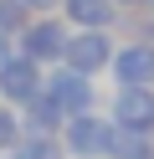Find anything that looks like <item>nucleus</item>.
<instances>
[{"instance_id": "15", "label": "nucleus", "mask_w": 154, "mask_h": 159, "mask_svg": "<svg viewBox=\"0 0 154 159\" xmlns=\"http://www.w3.org/2000/svg\"><path fill=\"white\" fill-rule=\"evenodd\" d=\"M118 5V16H139V11H149V0H113Z\"/></svg>"}, {"instance_id": "9", "label": "nucleus", "mask_w": 154, "mask_h": 159, "mask_svg": "<svg viewBox=\"0 0 154 159\" xmlns=\"http://www.w3.org/2000/svg\"><path fill=\"white\" fill-rule=\"evenodd\" d=\"M16 113H21V128H26V134H62V123H67V113H62L46 93H36L31 103H21Z\"/></svg>"}, {"instance_id": "3", "label": "nucleus", "mask_w": 154, "mask_h": 159, "mask_svg": "<svg viewBox=\"0 0 154 159\" xmlns=\"http://www.w3.org/2000/svg\"><path fill=\"white\" fill-rule=\"evenodd\" d=\"M41 93L51 98V103L62 108L67 118H77V113H92L98 108V87H92V77H82V72H72V67H46V77H41Z\"/></svg>"}, {"instance_id": "2", "label": "nucleus", "mask_w": 154, "mask_h": 159, "mask_svg": "<svg viewBox=\"0 0 154 159\" xmlns=\"http://www.w3.org/2000/svg\"><path fill=\"white\" fill-rule=\"evenodd\" d=\"M67 36H72V26L62 21L57 11H51V16H31L26 31L16 36V52L31 57L36 67H57V62H62V46H67Z\"/></svg>"}, {"instance_id": "1", "label": "nucleus", "mask_w": 154, "mask_h": 159, "mask_svg": "<svg viewBox=\"0 0 154 159\" xmlns=\"http://www.w3.org/2000/svg\"><path fill=\"white\" fill-rule=\"evenodd\" d=\"M62 149H67L72 159H113V139H118V123H113L108 113H77L62 123Z\"/></svg>"}, {"instance_id": "12", "label": "nucleus", "mask_w": 154, "mask_h": 159, "mask_svg": "<svg viewBox=\"0 0 154 159\" xmlns=\"http://www.w3.org/2000/svg\"><path fill=\"white\" fill-rule=\"evenodd\" d=\"M26 21H31V11L26 5H16V0H0V36H10V46H16V36L26 31Z\"/></svg>"}, {"instance_id": "10", "label": "nucleus", "mask_w": 154, "mask_h": 159, "mask_svg": "<svg viewBox=\"0 0 154 159\" xmlns=\"http://www.w3.org/2000/svg\"><path fill=\"white\" fill-rule=\"evenodd\" d=\"M10 159H67L57 134H21V144L10 149Z\"/></svg>"}, {"instance_id": "5", "label": "nucleus", "mask_w": 154, "mask_h": 159, "mask_svg": "<svg viewBox=\"0 0 154 159\" xmlns=\"http://www.w3.org/2000/svg\"><path fill=\"white\" fill-rule=\"evenodd\" d=\"M108 77L118 87H154V41H139V36L118 41V52L108 62Z\"/></svg>"}, {"instance_id": "13", "label": "nucleus", "mask_w": 154, "mask_h": 159, "mask_svg": "<svg viewBox=\"0 0 154 159\" xmlns=\"http://www.w3.org/2000/svg\"><path fill=\"white\" fill-rule=\"evenodd\" d=\"M21 134H26V128H21V113L10 103H0V154H10V149L21 144Z\"/></svg>"}, {"instance_id": "11", "label": "nucleus", "mask_w": 154, "mask_h": 159, "mask_svg": "<svg viewBox=\"0 0 154 159\" xmlns=\"http://www.w3.org/2000/svg\"><path fill=\"white\" fill-rule=\"evenodd\" d=\"M113 159H154V134H128V128H118Z\"/></svg>"}, {"instance_id": "8", "label": "nucleus", "mask_w": 154, "mask_h": 159, "mask_svg": "<svg viewBox=\"0 0 154 159\" xmlns=\"http://www.w3.org/2000/svg\"><path fill=\"white\" fill-rule=\"evenodd\" d=\"M57 16L72 31H118L123 16L113 0H57Z\"/></svg>"}, {"instance_id": "4", "label": "nucleus", "mask_w": 154, "mask_h": 159, "mask_svg": "<svg viewBox=\"0 0 154 159\" xmlns=\"http://www.w3.org/2000/svg\"><path fill=\"white\" fill-rule=\"evenodd\" d=\"M113 52H118V31H72L67 46H62V67H72L82 77H98V72H108Z\"/></svg>"}, {"instance_id": "16", "label": "nucleus", "mask_w": 154, "mask_h": 159, "mask_svg": "<svg viewBox=\"0 0 154 159\" xmlns=\"http://www.w3.org/2000/svg\"><path fill=\"white\" fill-rule=\"evenodd\" d=\"M5 57H10V36H0V62H5Z\"/></svg>"}, {"instance_id": "6", "label": "nucleus", "mask_w": 154, "mask_h": 159, "mask_svg": "<svg viewBox=\"0 0 154 159\" xmlns=\"http://www.w3.org/2000/svg\"><path fill=\"white\" fill-rule=\"evenodd\" d=\"M41 77H46V67H36L31 57H21L16 46H10V57L0 62V103H10V108L31 103V98L41 93Z\"/></svg>"}, {"instance_id": "7", "label": "nucleus", "mask_w": 154, "mask_h": 159, "mask_svg": "<svg viewBox=\"0 0 154 159\" xmlns=\"http://www.w3.org/2000/svg\"><path fill=\"white\" fill-rule=\"evenodd\" d=\"M108 118L128 134H154V87H118Z\"/></svg>"}, {"instance_id": "14", "label": "nucleus", "mask_w": 154, "mask_h": 159, "mask_svg": "<svg viewBox=\"0 0 154 159\" xmlns=\"http://www.w3.org/2000/svg\"><path fill=\"white\" fill-rule=\"evenodd\" d=\"M16 5H26L31 16H51V11H57V0H16Z\"/></svg>"}]
</instances>
